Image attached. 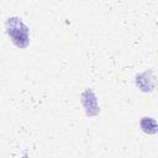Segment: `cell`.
<instances>
[{"label": "cell", "instance_id": "cell-1", "mask_svg": "<svg viewBox=\"0 0 158 158\" xmlns=\"http://www.w3.org/2000/svg\"><path fill=\"white\" fill-rule=\"evenodd\" d=\"M6 32L14 44L19 48H26L30 43V30L19 17H10L6 21Z\"/></svg>", "mask_w": 158, "mask_h": 158}, {"label": "cell", "instance_id": "cell-2", "mask_svg": "<svg viewBox=\"0 0 158 158\" xmlns=\"http://www.w3.org/2000/svg\"><path fill=\"white\" fill-rule=\"evenodd\" d=\"M141 127L147 133H156L157 132V123L152 117H143L141 120Z\"/></svg>", "mask_w": 158, "mask_h": 158}]
</instances>
